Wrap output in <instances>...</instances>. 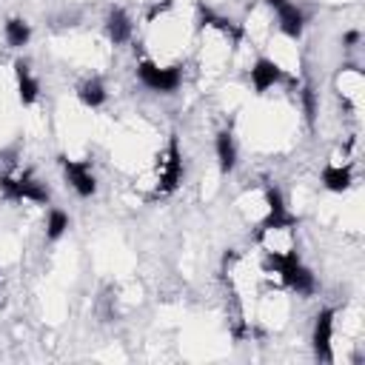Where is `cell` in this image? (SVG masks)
Instances as JSON below:
<instances>
[{"instance_id":"cell-1","label":"cell","mask_w":365,"mask_h":365,"mask_svg":"<svg viewBox=\"0 0 365 365\" xmlns=\"http://www.w3.org/2000/svg\"><path fill=\"white\" fill-rule=\"evenodd\" d=\"M137 80L143 88H148L154 94H177L182 86V66L140 57L137 60Z\"/></svg>"},{"instance_id":"cell-2","label":"cell","mask_w":365,"mask_h":365,"mask_svg":"<svg viewBox=\"0 0 365 365\" xmlns=\"http://www.w3.org/2000/svg\"><path fill=\"white\" fill-rule=\"evenodd\" d=\"M248 83H251L254 94H268L271 88H288L294 94L297 86H299V77H294L285 68H279L268 54H259L248 66Z\"/></svg>"},{"instance_id":"cell-3","label":"cell","mask_w":365,"mask_h":365,"mask_svg":"<svg viewBox=\"0 0 365 365\" xmlns=\"http://www.w3.org/2000/svg\"><path fill=\"white\" fill-rule=\"evenodd\" d=\"M334 88L336 97L345 108V114H359L362 108V94H365V74L359 68V63H342L334 74Z\"/></svg>"},{"instance_id":"cell-4","label":"cell","mask_w":365,"mask_h":365,"mask_svg":"<svg viewBox=\"0 0 365 365\" xmlns=\"http://www.w3.org/2000/svg\"><path fill=\"white\" fill-rule=\"evenodd\" d=\"M265 6H268L271 14H274V29H277V34H282V37L299 43L302 34H305V26H308V17H305L302 6L294 3V0H265Z\"/></svg>"},{"instance_id":"cell-5","label":"cell","mask_w":365,"mask_h":365,"mask_svg":"<svg viewBox=\"0 0 365 365\" xmlns=\"http://www.w3.org/2000/svg\"><path fill=\"white\" fill-rule=\"evenodd\" d=\"M60 171H63V180L68 182V188L77 194V197H94L97 194V174H94V165L91 160H71V157H60Z\"/></svg>"},{"instance_id":"cell-6","label":"cell","mask_w":365,"mask_h":365,"mask_svg":"<svg viewBox=\"0 0 365 365\" xmlns=\"http://www.w3.org/2000/svg\"><path fill=\"white\" fill-rule=\"evenodd\" d=\"M334 314H336V308H319L314 317L311 348H314V359H319V362H336V356H334Z\"/></svg>"},{"instance_id":"cell-7","label":"cell","mask_w":365,"mask_h":365,"mask_svg":"<svg viewBox=\"0 0 365 365\" xmlns=\"http://www.w3.org/2000/svg\"><path fill=\"white\" fill-rule=\"evenodd\" d=\"M214 157H217V168L220 174H234L240 165V143L231 125L220 128L214 134Z\"/></svg>"},{"instance_id":"cell-8","label":"cell","mask_w":365,"mask_h":365,"mask_svg":"<svg viewBox=\"0 0 365 365\" xmlns=\"http://www.w3.org/2000/svg\"><path fill=\"white\" fill-rule=\"evenodd\" d=\"M103 29H106V37H108L111 46H125V43L134 40V20L123 6H111L106 11Z\"/></svg>"},{"instance_id":"cell-9","label":"cell","mask_w":365,"mask_h":365,"mask_svg":"<svg viewBox=\"0 0 365 365\" xmlns=\"http://www.w3.org/2000/svg\"><path fill=\"white\" fill-rule=\"evenodd\" d=\"M14 88H17V100L23 106H34L40 100V80H37L31 63L23 57L14 60Z\"/></svg>"},{"instance_id":"cell-10","label":"cell","mask_w":365,"mask_h":365,"mask_svg":"<svg viewBox=\"0 0 365 365\" xmlns=\"http://www.w3.org/2000/svg\"><path fill=\"white\" fill-rule=\"evenodd\" d=\"M77 100H80L86 108H103L106 100H108V88H106L103 77L88 74L86 80H80V83H77Z\"/></svg>"},{"instance_id":"cell-11","label":"cell","mask_w":365,"mask_h":365,"mask_svg":"<svg viewBox=\"0 0 365 365\" xmlns=\"http://www.w3.org/2000/svg\"><path fill=\"white\" fill-rule=\"evenodd\" d=\"M29 40H31V26H29V20H23V17H9V20L3 23V43H6L9 48H26Z\"/></svg>"},{"instance_id":"cell-12","label":"cell","mask_w":365,"mask_h":365,"mask_svg":"<svg viewBox=\"0 0 365 365\" xmlns=\"http://www.w3.org/2000/svg\"><path fill=\"white\" fill-rule=\"evenodd\" d=\"M68 228H71V217H68V211L51 205V208L46 211V222H43V234H46V240H48V242H57Z\"/></svg>"},{"instance_id":"cell-13","label":"cell","mask_w":365,"mask_h":365,"mask_svg":"<svg viewBox=\"0 0 365 365\" xmlns=\"http://www.w3.org/2000/svg\"><path fill=\"white\" fill-rule=\"evenodd\" d=\"M359 43H362V31H359V29H348V31L342 34V48L351 51V48H356Z\"/></svg>"},{"instance_id":"cell-14","label":"cell","mask_w":365,"mask_h":365,"mask_svg":"<svg viewBox=\"0 0 365 365\" xmlns=\"http://www.w3.org/2000/svg\"><path fill=\"white\" fill-rule=\"evenodd\" d=\"M0 294H3V285H0Z\"/></svg>"}]
</instances>
